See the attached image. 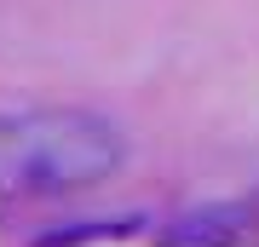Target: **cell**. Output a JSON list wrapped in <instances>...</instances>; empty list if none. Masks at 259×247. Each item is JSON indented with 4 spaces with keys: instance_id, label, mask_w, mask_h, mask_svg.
<instances>
[{
    "instance_id": "cell-2",
    "label": "cell",
    "mask_w": 259,
    "mask_h": 247,
    "mask_svg": "<svg viewBox=\"0 0 259 247\" xmlns=\"http://www.w3.org/2000/svg\"><path fill=\"white\" fill-rule=\"evenodd\" d=\"M242 224H248V207H202V213H185V219H173L167 230V247H225L242 236Z\"/></svg>"
},
{
    "instance_id": "cell-1",
    "label": "cell",
    "mask_w": 259,
    "mask_h": 247,
    "mask_svg": "<svg viewBox=\"0 0 259 247\" xmlns=\"http://www.w3.org/2000/svg\"><path fill=\"white\" fill-rule=\"evenodd\" d=\"M127 167L121 121L81 104L0 110V195H81Z\"/></svg>"
}]
</instances>
